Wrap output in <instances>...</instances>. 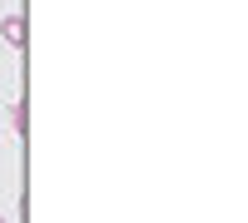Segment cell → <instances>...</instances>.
<instances>
[{"label":"cell","instance_id":"2","mask_svg":"<svg viewBox=\"0 0 248 223\" xmlns=\"http://www.w3.org/2000/svg\"><path fill=\"white\" fill-rule=\"evenodd\" d=\"M10 124H15V134H25V124H30V114H25V104H15V109H10Z\"/></svg>","mask_w":248,"mask_h":223},{"label":"cell","instance_id":"3","mask_svg":"<svg viewBox=\"0 0 248 223\" xmlns=\"http://www.w3.org/2000/svg\"><path fill=\"white\" fill-rule=\"evenodd\" d=\"M0 223H5V213H0Z\"/></svg>","mask_w":248,"mask_h":223},{"label":"cell","instance_id":"1","mask_svg":"<svg viewBox=\"0 0 248 223\" xmlns=\"http://www.w3.org/2000/svg\"><path fill=\"white\" fill-rule=\"evenodd\" d=\"M0 35H5V45L25 50V15H5V20H0Z\"/></svg>","mask_w":248,"mask_h":223}]
</instances>
